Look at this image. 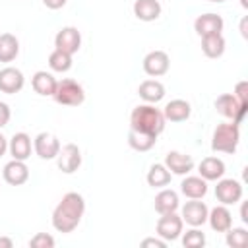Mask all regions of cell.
<instances>
[{"label":"cell","instance_id":"cell-18","mask_svg":"<svg viewBox=\"0 0 248 248\" xmlns=\"http://www.w3.org/2000/svg\"><path fill=\"white\" fill-rule=\"evenodd\" d=\"M134 16L141 21H153L161 16L159 0H136L134 2Z\"/></svg>","mask_w":248,"mask_h":248},{"label":"cell","instance_id":"cell-36","mask_svg":"<svg viewBox=\"0 0 248 248\" xmlns=\"http://www.w3.org/2000/svg\"><path fill=\"white\" fill-rule=\"evenodd\" d=\"M8 120H10V107H8L6 103H2V101H0V128H2V126H6V124H8Z\"/></svg>","mask_w":248,"mask_h":248},{"label":"cell","instance_id":"cell-20","mask_svg":"<svg viewBox=\"0 0 248 248\" xmlns=\"http://www.w3.org/2000/svg\"><path fill=\"white\" fill-rule=\"evenodd\" d=\"M10 153L14 155V159L25 161L31 155V138L25 132L14 134V138L10 140Z\"/></svg>","mask_w":248,"mask_h":248},{"label":"cell","instance_id":"cell-9","mask_svg":"<svg viewBox=\"0 0 248 248\" xmlns=\"http://www.w3.org/2000/svg\"><path fill=\"white\" fill-rule=\"evenodd\" d=\"M54 46L68 54H74L81 46V33L76 27H62L54 37Z\"/></svg>","mask_w":248,"mask_h":248},{"label":"cell","instance_id":"cell-7","mask_svg":"<svg viewBox=\"0 0 248 248\" xmlns=\"http://www.w3.org/2000/svg\"><path fill=\"white\" fill-rule=\"evenodd\" d=\"M215 196L217 200L223 203V205H229V203H236L240 198H242V186L238 180L234 178H223L217 182L215 186Z\"/></svg>","mask_w":248,"mask_h":248},{"label":"cell","instance_id":"cell-21","mask_svg":"<svg viewBox=\"0 0 248 248\" xmlns=\"http://www.w3.org/2000/svg\"><path fill=\"white\" fill-rule=\"evenodd\" d=\"M200 174L203 180H217L225 172V163L219 157H205L200 163Z\"/></svg>","mask_w":248,"mask_h":248},{"label":"cell","instance_id":"cell-28","mask_svg":"<svg viewBox=\"0 0 248 248\" xmlns=\"http://www.w3.org/2000/svg\"><path fill=\"white\" fill-rule=\"evenodd\" d=\"M178 207V194L174 190H161L155 196V209L163 213H172Z\"/></svg>","mask_w":248,"mask_h":248},{"label":"cell","instance_id":"cell-14","mask_svg":"<svg viewBox=\"0 0 248 248\" xmlns=\"http://www.w3.org/2000/svg\"><path fill=\"white\" fill-rule=\"evenodd\" d=\"M194 29L200 37H205L211 33H221L223 31V17L219 14H202L196 17Z\"/></svg>","mask_w":248,"mask_h":248},{"label":"cell","instance_id":"cell-16","mask_svg":"<svg viewBox=\"0 0 248 248\" xmlns=\"http://www.w3.org/2000/svg\"><path fill=\"white\" fill-rule=\"evenodd\" d=\"M192 112V107L188 101L184 99H172L170 103H167V107L163 108V116L165 120H170V122H182L190 116Z\"/></svg>","mask_w":248,"mask_h":248},{"label":"cell","instance_id":"cell-15","mask_svg":"<svg viewBox=\"0 0 248 248\" xmlns=\"http://www.w3.org/2000/svg\"><path fill=\"white\" fill-rule=\"evenodd\" d=\"M2 174H4V180H6L8 184L19 186V184L27 182V178H29V169H27V165H25L23 161L14 159V161H10V163L4 165Z\"/></svg>","mask_w":248,"mask_h":248},{"label":"cell","instance_id":"cell-8","mask_svg":"<svg viewBox=\"0 0 248 248\" xmlns=\"http://www.w3.org/2000/svg\"><path fill=\"white\" fill-rule=\"evenodd\" d=\"M182 217H178L174 211L172 213H163L157 221V234L165 240H174L182 232Z\"/></svg>","mask_w":248,"mask_h":248},{"label":"cell","instance_id":"cell-29","mask_svg":"<svg viewBox=\"0 0 248 248\" xmlns=\"http://www.w3.org/2000/svg\"><path fill=\"white\" fill-rule=\"evenodd\" d=\"M170 182V172L165 165L161 163H155L149 167L147 170V184L153 186V188H161V186H167Z\"/></svg>","mask_w":248,"mask_h":248},{"label":"cell","instance_id":"cell-26","mask_svg":"<svg viewBox=\"0 0 248 248\" xmlns=\"http://www.w3.org/2000/svg\"><path fill=\"white\" fill-rule=\"evenodd\" d=\"M19 54V41L12 33L0 35V62H12Z\"/></svg>","mask_w":248,"mask_h":248},{"label":"cell","instance_id":"cell-34","mask_svg":"<svg viewBox=\"0 0 248 248\" xmlns=\"http://www.w3.org/2000/svg\"><path fill=\"white\" fill-rule=\"evenodd\" d=\"M236 99H238V103L240 105H244V107H248V81H238L236 83V87H234V93H232Z\"/></svg>","mask_w":248,"mask_h":248},{"label":"cell","instance_id":"cell-19","mask_svg":"<svg viewBox=\"0 0 248 248\" xmlns=\"http://www.w3.org/2000/svg\"><path fill=\"white\" fill-rule=\"evenodd\" d=\"M138 95L147 103H157L165 97V85L157 79H145L138 87Z\"/></svg>","mask_w":248,"mask_h":248},{"label":"cell","instance_id":"cell-12","mask_svg":"<svg viewBox=\"0 0 248 248\" xmlns=\"http://www.w3.org/2000/svg\"><path fill=\"white\" fill-rule=\"evenodd\" d=\"M207 213L209 211L203 202L192 200V202H186V205L182 207V221H186L192 227H200L207 221Z\"/></svg>","mask_w":248,"mask_h":248},{"label":"cell","instance_id":"cell-41","mask_svg":"<svg viewBox=\"0 0 248 248\" xmlns=\"http://www.w3.org/2000/svg\"><path fill=\"white\" fill-rule=\"evenodd\" d=\"M240 31H242V37H248V31H246V17H244L242 23H240Z\"/></svg>","mask_w":248,"mask_h":248},{"label":"cell","instance_id":"cell-30","mask_svg":"<svg viewBox=\"0 0 248 248\" xmlns=\"http://www.w3.org/2000/svg\"><path fill=\"white\" fill-rule=\"evenodd\" d=\"M48 66L54 72H68L72 68V54H68V52L60 50V48H54L48 54Z\"/></svg>","mask_w":248,"mask_h":248},{"label":"cell","instance_id":"cell-37","mask_svg":"<svg viewBox=\"0 0 248 248\" xmlns=\"http://www.w3.org/2000/svg\"><path fill=\"white\" fill-rule=\"evenodd\" d=\"M66 2H68V0H43V4H45L46 8H50V10H60Z\"/></svg>","mask_w":248,"mask_h":248},{"label":"cell","instance_id":"cell-31","mask_svg":"<svg viewBox=\"0 0 248 248\" xmlns=\"http://www.w3.org/2000/svg\"><path fill=\"white\" fill-rule=\"evenodd\" d=\"M227 232V244L231 248H246L248 246V231L246 229H229Z\"/></svg>","mask_w":248,"mask_h":248},{"label":"cell","instance_id":"cell-32","mask_svg":"<svg viewBox=\"0 0 248 248\" xmlns=\"http://www.w3.org/2000/svg\"><path fill=\"white\" fill-rule=\"evenodd\" d=\"M182 244H184L186 248H202V246L205 244V234H203L202 231H198V229H192V231H188V232L184 234Z\"/></svg>","mask_w":248,"mask_h":248},{"label":"cell","instance_id":"cell-23","mask_svg":"<svg viewBox=\"0 0 248 248\" xmlns=\"http://www.w3.org/2000/svg\"><path fill=\"white\" fill-rule=\"evenodd\" d=\"M180 190L184 196H188L190 200H200L205 196L207 192V184L202 176H186L180 184Z\"/></svg>","mask_w":248,"mask_h":248},{"label":"cell","instance_id":"cell-33","mask_svg":"<svg viewBox=\"0 0 248 248\" xmlns=\"http://www.w3.org/2000/svg\"><path fill=\"white\" fill-rule=\"evenodd\" d=\"M29 246L31 248H52L54 246V238L46 232H37L31 240H29Z\"/></svg>","mask_w":248,"mask_h":248},{"label":"cell","instance_id":"cell-39","mask_svg":"<svg viewBox=\"0 0 248 248\" xmlns=\"http://www.w3.org/2000/svg\"><path fill=\"white\" fill-rule=\"evenodd\" d=\"M6 149H8V141H6V138L0 134V157L6 153Z\"/></svg>","mask_w":248,"mask_h":248},{"label":"cell","instance_id":"cell-40","mask_svg":"<svg viewBox=\"0 0 248 248\" xmlns=\"http://www.w3.org/2000/svg\"><path fill=\"white\" fill-rule=\"evenodd\" d=\"M240 217H242V221H244V223H248V213H246V203H242V207H240Z\"/></svg>","mask_w":248,"mask_h":248},{"label":"cell","instance_id":"cell-10","mask_svg":"<svg viewBox=\"0 0 248 248\" xmlns=\"http://www.w3.org/2000/svg\"><path fill=\"white\" fill-rule=\"evenodd\" d=\"M169 64H170V58L165 50H151L143 58V70L147 76H153V78L167 74Z\"/></svg>","mask_w":248,"mask_h":248},{"label":"cell","instance_id":"cell-17","mask_svg":"<svg viewBox=\"0 0 248 248\" xmlns=\"http://www.w3.org/2000/svg\"><path fill=\"white\" fill-rule=\"evenodd\" d=\"M165 167L169 170H172L174 174H186L194 169V161L190 155H184L180 151H169L167 157H165Z\"/></svg>","mask_w":248,"mask_h":248},{"label":"cell","instance_id":"cell-25","mask_svg":"<svg viewBox=\"0 0 248 248\" xmlns=\"http://www.w3.org/2000/svg\"><path fill=\"white\" fill-rule=\"evenodd\" d=\"M207 219L211 223V229L217 231V232H225L231 229V211L225 207V205H217L211 209V213H207Z\"/></svg>","mask_w":248,"mask_h":248},{"label":"cell","instance_id":"cell-1","mask_svg":"<svg viewBox=\"0 0 248 248\" xmlns=\"http://www.w3.org/2000/svg\"><path fill=\"white\" fill-rule=\"evenodd\" d=\"M83 211H85V202H83L81 194H78V192L64 194L60 203L52 211V225H54V229L58 232H72L79 225Z\"/></svg>","mask_w":248,"mask_h":248},{"label":"cell","instance_id":"cell-3","mask_svg":"<svg viewBox=\"0 0 248 248\" xmlns=\"http://www.w3.org/2000/svg\"><path fill=\"white\" fill-rule=\"evenodd\" d=\"M238 140H240V130L236 122L217 124V128L213 130V138H211V149L221 151V153H234Z\"/></svg>","mask_w":248,"mask_h":248},{"label":"cell","instance_id":"cell-4","mask_svg":"<svg viewBox=\"0 0 248 248\" xmlns=\"http://www.w3.org/2000/svg\"><path fill=\"white\" fill-rule=\"evenodd\" d=\"M52 97H54V101L58 105L78 107V105H81L85 101V91H83V87L76 79L66 78V79H60L56 83V89H54Z\"/></svg>","mask_w":248,"mask_h":248},{"label":"cell","instance_id":"cell-43","mask_svg":"<svg viewBox=\"0 0 248 248\" xmlns=\"http://www.w3.org/2000/svg\"><path fill=\"white\" fill-rule=\"evenodd\" d=\"M209 2H225V0H209Z\"/></svg>","mask_w":248,"mask_h":248},{"label":"cell","instance_id":"cell-42","mask_svg":"<svg viewBox=\"0 0 248 248\" xmlns=\"http://www.w3.org/2000/svg\"><path fill=\"white\" fill-rule=\"evenodd\" d=\"M240 2H242V6H244V8H248V0H240Z\"/></svg>","mask_w":248,"mask_h":248},{"label":"cell","instance_id":"cell-35","mask_svg":"<svg viewBox=\"0 0 248 248\" xmlns=\"http://www.w3.org/2000/svg\"><path fill=\"white\" fill-rule=\"evenodd\" d=\"M167 242L165 240H159V238H145L141 240V248H165Z\"/></svg>","mask_w":248,"mask_h":248},{"label":"cell","instance_id":"cell-22","mask_svg":"<svg viewBox=\"0 0 248 248\" xmlns=\"http://www.w3.org/2000/svg\"><path fill=\"white\" fill-rule=\"evenodd\" d=\"M202 50L207 58H219L225 52V37L221 33H211L202 37Z\"/></svg>","mask_w":248,"mask_h":248},{"label":"cell","instance_id":"cell-13","mask_svg":"<svg viewBox=\"0 0 248 248\" xmlns=\"http://www.w3.org/2000/svg\"><path fill=\"white\" fill-rule=\"evenodd\" d=\"M23 87V74L21 70L14 68V66H8V68H2L0 70V91L2 93H17L19 89Z\"/></svg>","mask_w":248,"mask_h":248},{"label":"cell","instance_id":"cell-6","mask_svg":"<svg viewBox=\"0 0 248 248\" xmlns=\"http://www.w3.org/2000/svg\"><path fill=\"white\" fill-rule=\"evenodd\" d=\"M56 163H58V169L62 172H74L79 169L81 165V151L76 143H66L60 147L58 155H56Z\"/></svg>","mask_w":248,"mask_h":248},{"label":"cell","instance_id":"cell-24","mask_svg":"<svg viewBox=\"0 0 248 248\" xmlns=\"http://www.w3.org/2000/svg\"><path fill=\"white\" fill-rule=\"evenodd\" d=\"M56 83H58L56 78L52 74H48V72H43V70L35 72L33 79H31V85L39 95H52L54 89H56Z\"/></svg>","mask_w":248,"mask_h":248},{"label":"cell","instance_id":"cell-27","mask_svg":"<svg viewBox=\"0 0 248 248\" xmlns=\"http://www.w3.org/2000/svg\"><path fill=\"white\" fill-rule=\"evenodd\" d=\"M157 141V136L155 134H147V132H140V130H132L130 128V134H128V143L132 149L136 151H147L155 145Z\"/></svg>","mask_w":248,"mask_h":248},{"label":"cell","instance_id":"cell-5","mask_svg":"<svg viewBox=\"0 0 248 248\" xmlns=\"http://www.w3.org/2000/svg\"><path fill=\"white\" fill-rule=\"evenodd\" d=\"M215 108H217L223 116H227V118H231L232 122L240 124L242 118H244V114H246V108H248V107L240 105L238 99H236L232 93H223V95H219V97L215 99Z\"/></svg>","mask_w":248,"mask_h":248},{"label":"cell","instance_id":"cell-38","mask_svg":"<svg viewBox=\"0 0 248 248\" xmlns=\"http://www.w3.org/2000/svg\"><path fill=\"white\" fill-rule=\"evenodd\" d=\"M0 248H12V238L0 236Z\"/></svg>","mask_w":248,"mask_h":248},{"label":"cell","instance_id":"cell-2","mask_svg":"<svg viewBox=\"0 0 248 248\" xmlns=\"http://www.w3.org/2000/svg\"><path fill=\"white\" fill-rule=\"evenodd\" d=\"M130 128L159 136L165 130L163 110L155 108L153 105H138L130 114Z\"/></svg>","mask_w":248,"mask_h":248},{"label":"cell","instance_id":"cell-11","mask_svg":"<svg viewBox=\"0 0 248 248\" xmlns=\"http://www.w3.org/2000/svg\"><path fill=\"white\" fill-rule=\"evenodd\" d=\"M35 151L41 159H52L58 155L60 151V141L54 134L50 132H41L37 138H35Z\"/></svg>","mask_w":248,"mask_h":248}]
</instances>
